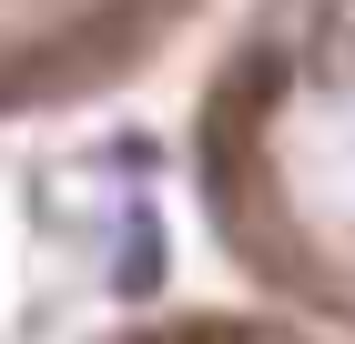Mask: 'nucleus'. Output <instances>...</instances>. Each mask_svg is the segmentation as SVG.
<instances>
[{
	"instance_id": "2",
	"label": "nucleus",
	"mask_w": 355,
	"mask_h": 344,
	"mask_svg": "<svg viewBox=\"0 0 355 344\" xmlns=\"http://www.w3.org/2000/svg\"><path fill=\"white\" fill-rule=\"evenodd\" d=\"M214 0H0V122L82 111L163 71Z\"/></svg>"
},
{
	"instance_id": "3",
	"label": "nucleus",
	"mask_w": 355,
	"mask_h": 344,
	"mask_svg": "<svg viewBox=\"0 0 355 344\" xmlns=\"http://www.w3.org/2000/svg\"><path fill=\"white\" fill-rule=\"evenodd\" d=\"M92 344H345V334L284 314V304H264V293H234V304H163V314H132V324H112V334H92Z\"/></svg>"
},
{
	"instance_id": "1",
	"label": "nucleus",
	"mask_w": 355,
	"mask_h": 344,
	"mask_svg": "<svg viewBox=\"0 0 355 344\" xmlns=\"http://www.w3.org/2000/svg\"><path fill=\"white\" fill-rule=\"evenodd\" d=\"M223 273L355 344V0H244L183 111Z\"/></svg>"
}]
</instances>
